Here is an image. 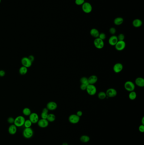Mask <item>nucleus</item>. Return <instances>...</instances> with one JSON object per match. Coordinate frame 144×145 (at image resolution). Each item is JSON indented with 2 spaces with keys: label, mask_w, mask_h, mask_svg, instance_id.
<instances>
[{
  "label": "nucleus",
  "mask_w": 144,
  "mask_h": 145,
  "mask_svg": "<svg viewBox=\"0 0 144 145\" xmlns=\"http://www.w3.org/2000/svg\"><path fill=\"white\" fill-rule=\"evenodd\" d=\"M25 118L23 116H18L14 118V124L17 127H21L24 126L25 122Z\"/></svg>",
  "instance_id": "nucleus-1"
},
{
  "label": "nucleus",
  "mask_w": 144,
  "mask_h": 145,
  "mask_svg": "<svg viewBox=\"0 0 144 145\" xmlns=\"http://www.w3.org/2000/svg\"><path fill=\"white\" fill-rule=\"evenodd\" d=\"M34 131L33 129L30 128H25L23 132V135L25 138L30 139L34 135Z\"/></svg>",
  "instance_id": "nucleus-2"
},
{
  "label": "nucleus",
  "mask_w": 144,
  "mask_h": 145,
  "mask_svg": "<svg viewBox=\"0 0 144 145\" xmlns=\"http://www.w3.org/2000/svg\"><path fill=\"white\" fill-rule=\"evenodd\" d=\"M124 87L126 90L129 92L134 91L135 90V84L134 83L130 81H126V82L125 83Z\"/></svg>",
  "instance_id": "nucleus-3"
},
{
  "label": "nucleus",
  "mask_w": 144,
  "mask_h": 145,
  "mask_svg": "<svg viewBox=\"0 0 144 145\" xmlns=\"http://www.w3.org/2000/svg\"><path fill=\"white\" fill-rule=\"evenodd\" d=\"M86 90L89 95H94L96 93L97 88L94 84H89L87 87Z\"/></svg>",
  "instance_id": "nucleus-4"
},
{
  "label": "nucleus",
  "mask_w": 144,
  "mask_h": 145,
  "mask_svg": "<svg viewBox=\"0 0 144 145\" xmlns=\"http://www.w3.org/2000/svg\"><path fill=\"white\" fill-rule=\"evenodd\" d=\"M93 44L95 46L97 49H101L104 48V40L100 39L99 38H96L94 40Z\"/></svg>",
  "instance_id": "nucleus-5"
},
{
  "label": "nucleus",
  "mask_w": 144,
  "mask_h": 145,
  "mask_svg": "<svg viewBox=\"0 0 144 145\" xmlns=\"http://www.w3.org/2000/svg\"><path fill=\"white\" fill-rule=\"evenodd\" d=\"M82 10L86 13H90L92 10V6L89 2H85L82 6Z\"/></svg>",
  "instance_id": "nucleus-6"
},
{
  "label": "nucleus",
  "mask_w": 144,
  "mask_h": 145,
  "mask_svg": "<svg viewBox=\"0 0 144 145\" xmlns=\"http://www.w3.org/2000/svg\"><path fill=\"white\" fill-rule=\"evenodd\" d=\"M106 94L107 95V98H113L115 97L117 95V91L115 89L110 88L107 90Z\"/></svg>",
  "instance_id": "nucleus-7"
},
{
  "label": "nucleus",
  "mask_w": 144,
  "mask_h": 145,
  "mask_svg": "<svg viewBox=\"0 0 144 145\" xmlns=\"http://www.w3.org/2000/svg\"><path fill=\"white\" fill-rule=\"evenodd\" d=\"M126 46V43L124 41H118L115 45L116 50L118 51H122L124 49Z\"/></svg>",
  "instance_id": "nucleus-8"
},
{
  "label": "nucleus",
  "mask_w": 144,
  "mask_h": 145,
  "mask_svg": "<svg viewBox=\"0 0 144 145\" xmlns=\"http://www.w3.org/2000/svg\"><path fill=\"white\" fill-rule=\"evenodd\" d=\"M80 120V117L76 114H72L70 115L69 118V120L71 123L76 124L78 123Z\"/></svg>",
  "instance_id": "nucleus-9"
},
{
  "label": "nucleus",
  "mask_w": 144,
  "mask_h": 145,
  "mask_svg": "<svg viewBox=\"0 0 144 145\" xmlns=\"http://www.w3.org/2000/svg\"><path fill=\"white\" fill-rule=\"evenodd\" d=\"M21 63L23 66L29 68L32 65V63L29 60L28 57H24L21 59Z\"/></svg>",
  "instance_id": "nucleus-10"
},
{
  "label": "nucleus",
  "mask_w": 144,
  "mask_h": 145,
  "mask_svg": "<svg viewBox=\"0 0 144 145\" xmlns=\"http://www.w3.org/2000/svg\"><path fill=\"white\" fill-rule=\"evenodd\" d=\"M29 116V120L32 122V124H36L37 123L39 119V116L36 113H31Z\"/></svg>",
  "instance_id": "nucleus-11"
},
{
  "label": "nucleus",
  "mask_w": 144,
  "mask_h": 145,
  "mask_svg": "<svg viewBox=\"0 0 144 145\" xmlns=\"http://www.w3.org/2000/svg\"><path fill=\"white\" fill-rule=\"evenodd\" d=\"M123 68V66L122 64H121V63H117L114 65L113 68V70L115 73L118 74L122 71Z\"/></svg>",
  "instance_id": "nucleus-12"
},
{
  "label": "nucleus",
  "mask_w": 144,
  "mask_h": 145,
  "mask_svg": "<svg viewBox=\"0 0 144 145\" xmlns=\"http://www.w3.org/2000/svg\"><path fill=\"white\" fill-rule=\"evenodd\" d=\"M37 124L39 126V127L42 128H45L48 126L49 122L46 119L41 118V119L39 120Z\"/></svg>",
  "instance_id": "nucleus-13"
},
{
  "label": "nucleus",
  "mask_w": 144,
  "mask_h": 145,
  "mask_svg": "<svg viewBox=\"0 0 144 145\" xmlns=\"http://www.w3.org/2000/svg\"><path fill=\"white\" fill-rule=\"evenodd\" d=\"M58 107V105L56 102L54 101H50L46 104V108L49 110L53 111L56 109Z\"/></svg>",
  "instance_id": "nucleus-14"
},
{
  "label": "nucleus",
  "mask_w": 144,
  "mask_h": 145,
  "mask_svg": "<svg viewBox=\"0 0 144 145\" xmlns=\"http://www.w3.org/2000/svg\"><path fill=\"white\" fill-rule=\"evenodd\" d=\"M118 41L117 39V36L115 35L111 36L109 38V39L108 43L111 46H115L116 44L117 43Z\"/></svg>",
  "instance_id": "nucleus-15"
},
{
  "label": "nucleus",
  "mask_w": 144,
  "mask_h": 145,
  "mask_svg": "<svg viewBox=\"0 0 144 145\" xmlns=\"http://www.w3.org/2000/svg\"><path fill=\"white\" fill-rule=\"evenodd\" d=\"M135 83L139 87L143 88L144 87V79L142 77L137 78L135 79Z\"/></svg>",
  "instance_id": "nucleus-16"
},
{
  "label": "nucleus",
  "mask_w": 144,
  "mask_h": 145,
  "mask_svg": "<svg viewBox=\"0 0 144 145\" xmlns=\"http://www.w3.org/2000/svg\"><path fill=\"white\" fill-rule=\"evenodd\" d=\"M98 77L96 75H91L88 78L89 84H94L98 81Z\"/></svg>",
  "instance_id": "nucleus-17"
},
{
  "label": "nucleus",
  "mask_w": 144,
  "mask_h": 145,
  "mask_svg": "<svg viewBox=\"0 0 144 145\" xmlns=\"http://www.w3.org/2000/svg\"><path fill=\"white\" fill-rule=\"evenodd\" d=\"M8 132L9 134L12 135L15 134L17 132V127L14 125V124H12L9 127Z\"/></svg>",
  "instance_id": "nucleus-18"
},
{
  "label": "nucleus",
  "mask_w": 144,
  "mask_h": 145,
  "mask_svg": "<svg viewBox=\"0 0 144 145\" xmlns=\"http://www.w3.org/2000/svg\"><path fill=\"white\" fill-rule=\"evenodd\" d=\"M142 24V21L139 19H134L132 22V25L135 28H139L141 27Z\"/></svg>",
  "instance_id": "nucleus-19"
},
{
  "label": "nucleus",
  "mask_w": 144,
  "mask_h": 145,
  "mask_svg": "<svg viewBox=\"0 0 144 145\" xmlns=\"http://www.w3.org/2000/svg\"><path fill=\"white\" fill-rule=\"evenodd\" d=\"M100 33L99 31L95 28L91 29L90 31V34L91 36L92 37L96 38H98L99 35Z\"/></svg>",
  "instance_id": "nucleus-20"
},
{
  "label": "nucleus",
  "mask_w": 144,
  "mask_h": 145,
  "mask_svg": "<svg viewBox=\"0 0 144 145\" xmlns=\"http://www.w3.org/2000/svg\"><path fill=\"white\" fill-rule=\"evenodd\" d=\"M124 21V20L121 17H117L114 20V23L115 25H121Z\"/></svg>",
  "instance_id": "nucleus-21"
},
{
  "label": "nucleus",
  "mask_w": 144,
  "mask_h": 145,
  "mask_svg": "<svg viewBox=\"0 0 144 145\" xmlns=\"http://www.w3.org/2000/svg\"><path fill=\"white\" fill-rule=\"evenodd\" d=\"M137 94L136 92L134 91L130 92V93L128 95V97L129 99H130L131 100H134L135 99L137 98Z\"/></svg>",
  "instance_id": "nucleus-22"
},
{
  "label": "nucleus",
  "mask_w": 144,
  "mask_h": 145,
  "mask_svg": "<svg viewBox=\"0 0 144 145\" xmlns=\"http://www.w3.org/2000/svg\"><path fill=\"white\" fill-rule=\"evenodd\" d=\"M28 68L24 66H22L19 69V73L21 75H25L27 74L28 72Z\"/></svg>",
  "instance_id": "nucleus-23"
},
{
  "label": "nucleus",
  "mask_w": 144,
  "mask_h": 145,
  "mask_svg": "<svg viewBox=\"0 0 144 145\" xmlns=\"http://www.w3.org/2000/svg\"><path fill=\"white\" fill-rule=\"evenodd\" d=\"M55 119H56V117H55V115L54 114H48L46 120H48L49 122H54L55 120Z\"/></svg>",
  "instance_id": "nucleus-24"
},
{
  "label": "nucleus",
  "mask_w": 144,
  "mask_h": 145,
  "mask_svg": "<svg viewBox=\"0 0 144 145\" xmlns=\"http://www.w3.org/2000/svg\"><path fill=\"white\" fill-rule=\"evenodd\" d=\"M80 140L81 141L82 143H87L89 141L90 138H89V136L86 135H82L80 137Z\"/></svg>",
  "instance_id": "nucleus-25"
},
{
  "label": "nucleus",
  "mask_w": 144,
  "mask_h": 145,
  "mask_svg": "<svg viewBox=\"0 0 144 145\" xmlns=\"http://www.w3.org/2000/svg\"><path fill=\"white\" fill-rule=\"evenodd\" d=\"M31 113V110L29 108H25L23 110V113L25 116H29Z\"/></svg>",
  "instance_id": "nucleus-26"
},
{
  "label": "nucleus",
  "mask_w": 144,
  "mask_h": 145,
  "mask_svg": "<svg viewBox=\"0 0 144 145\" xmlns=\"http://www.w3.org/2000/svg\"><path fill=\"white\" fill-rule=\"evenodd\" d=\"M98 99H100L104 100L106 98L107 95L105 92L103 91L100 92L99 93H98Z\"/></svg>",
  "instance_id": "nucleus-27"
},
{
  "label": "nucleus",
  "mask_w": 144,
  "mask_h": 145,
  "mask_svg": "<svg viewBox=\"0 0 144 145\" xmlns=\"http://www.w3.org/2000/svg\"><path fill=\"white\" fill-rule=\"evenodd\" d=\"M80 82L81 84H85L87 85H88L89 84L88 78L86 77H82L80 79Z\"/></svg>",
  "instance_id": "nucleus-28"
},
{
  "label": "nucleus",
  "mask_w": 144,
  "mask_h": 145,
  "mask_svg": "<svg viewBox=\"0 0 144 145\" xmlns=\"http://www.w3.org/2000/svg\"><path fill=\"white\" fill-rule=\"evenodd\" d=\"M32 122L30 121V120H25V123L24 126H25V128H30L31 126L32 125Z\"/></svg>",
  "instance_id": "nucleus-29"
},
{
  "label": "nucleus",
  "mask_w": 144,
  "mask_h": 145,
  "mask_svg": "<svg viewBox=\"0 0 144 145\" xmlns=\"http://www.w3.org/2000/svg\"><path fill=\"white\" fill-rule=\"evenodd\" d=\"M85 2V0H75V3L77 5H82Z\"/></svg>",
  "instance_id": "nucleus-30"
},
{
  "label": "nucleus",
  "mask_w": 144,
  "mask_h": 145,
  "mask_svg": "<svg viewBox=\"0 0 144 145\" xmlns=\"http://www.w3.org/2000/svg\"><path fill=\"white\" fill-rule=\"evenodd\" d=\"M118 41H124L125 39V36L123 34H120L117 37Z\"/></svg>",
  "instance_id": "nucleus-31"
},
{
  "label": "nucleus",
  "mask_w": 144,
  "mask_h": 145,
  "mask_svg": "<svg viewBox=\"0 0 144 145\" xmlns=\"http://www.w3.org/2000/svg\"><path fill=\"white\" fill-rule=\"evenodd\" d=\"M98 38H99L100 39L104 40L106 38V35L104 33H100Z\"/></svg>",
  "instance_id": "nucleus-32"
},
{
  "label": "nucleus",
  "mask_w": 144,
  "mask_h": 145,
  "mask_svg": "<svg viewBox=\"0 0 144 145\" xmlns=\"http://www.w3.org/2000/svg\"><path fill=\"white\" fill-rule=\"evenodd\" d=\"M48 113H45V112H42L41 113V118L42 119H46L47 116H48Z\"/></svg>",
  "instance_id": "nucleus-33"
},
{
  "label": "nucleus",
  "mask_w": 144,
  "mask_h": 145,
  "mask_svg": "<svg viewBox=\"0 0 144 145\" xmlns=\"http://www.w3.org/2000/svg\"><path fill=\"white\" fill-rule=\"evenodd\" d=\"M109 32L111 34H112V35H115V34L116 32V29L114 28V27H112L109 29Z\"/></svg>",
  "instance_id": "nucleus-34"
},
{
  "label": "nucleus",
  "mask_w": 144,
  "mask_h": 145,
  "mask_svg": "<svg viewBox=\"0 0 144 145\" xmlns=\"http://www.w3.org/2000/svg\"><path fill=\"white\" fill-rule=\"evenodd\" d=\"M14 118H13V117H9V118L7 119V122H8L9 124H13L14 123Z\"/></svg>",
  "instance_id": "nucleus-35"
},
{
  "label": "nucleus",
  "mask_w": 144,
  "mask_h": 145,
  "mask_svg": "<svg viewBox=\"0 0 144 145\" xmlns=\"http://www.w3.org/2000/svg\"><path fill=\"white\" fill-rule=\"evenodd\" d=\"M87 85L85 84H81L80 86V89L82 90H86Z\"/></svg>",
  "instance_id": "nucleus-36"
},
{
  "label": "nucleus",
  "mask_w": 144,
  "mask_h": 145,
  "mask_svg": "<svg viewBox=\"0 0 144 145\" xmlns=\"http://www.w3.org/2000/svg\"><path fill=\"white\" fill-rule=\"evenodd\" d=\"M139 130L141 132H144V126L143 125H141L139 127Z\"/></svg>",
  "instance_id": "nucleus-37"
},
{
  "label": "nucleus",
  "mask_w": 144,
  "mask_h": 145,
  "mask_svg": "<svg viewBox=\"0 0 144 145\" xmlns=\"http://www.w3.org/2000/svg\"><path fill=\"white\" fill-rule=\"evenodd\" d=\"M5 71H4V70H0V77H4L5 75Z\"/></svg>",
  "instance_id": "nucleus-38"
},
{
  "label": "nucleus",
  "mask_w": 144,
  "mask_h": 145,
  "mask_svg": "<svg viewBox=\"0 0 144 145\" xmlns=\"http://www.w3.org/2000/svg\"><path fill=\"white\" fill-rule=\"evenodd\" d=\"M28 58H29V60H30L32 63H33V62H34V59H35L34 56L33 55L29 56V57H28Z\"/></svg>",
  "instance_id": "nucleus-39"
},
{
  "label": "nucleus",
  "mask_w": 144,
  "mask_h": 145,
  "mask_svg": "<svg viewBox=\"0 0 144 145\" xmlns=\"http://www.w3.org/2000/svg\"><path fill=\"white\" fill-rule=\"evenodd\" d=\"M82 114H83V113H82V111L79 110V111H78L77 112L76 115H77V116H78L79 117H80L82 116Z\"/></svg>",
  "instance_id": "nucleus-40"
},
{
  "label": "nucleus",
  "mask_w": 144,
  "mask_h": 145,
  "mask_svg": "<svg viewBox=\"0 0 144 145\" xmlns=\"http://www.w3.org/2000/svg\"><path fill=\"white\" fill-rule=\"evenodd\" d=\"M42 112H45V113H48L49 112V110L47 108H44L43 109H42Z\"/></svg>",
  "instance_id": "nucleus-41"
},
{
  "label": "nucleus",
  "mask_w": 144,
  "mask_h": 145,
  "mask_svg": "<svg viewBox=\"0 0 144 145\" xmlns=\"http://www.w3.org/2000/svg\"><path fill=\"white\" fill-rule=\"evenodd\" d=\"M142 125H144V117H143L142 118Z\"/></svg>",
  "instance_id": "nucleus-42"
},
{
  "label": "nucleus",
  "mask_w": 144,
  "mask_h": 145,
  "mask_svg": "<svg viewBox=\"0 0 144 145\" xmlns=\"http://www.w3.org/2000/svg\"><path fill=\"white\" fill-rule=\"evenodd\" d=\"M62 145H68V144L67 143H63Z\"/></svg>",
  "instance_id": "nucleus-43"
},
{
  "label": "nucleus",
  "mask_w": 144,
  "mask_h": 145,
  "mask_svg": "<svg viewBox=\"0 0 144 145\" xmlns=\"http://www.w3.org/2000/svg\"><path fill=\"white\" fill-rule=\"evenodd\" d=\"M1 0H0V3H1Z\"/></svg>",
  "instance_id": "nucleus-44"
}]
</instances>
